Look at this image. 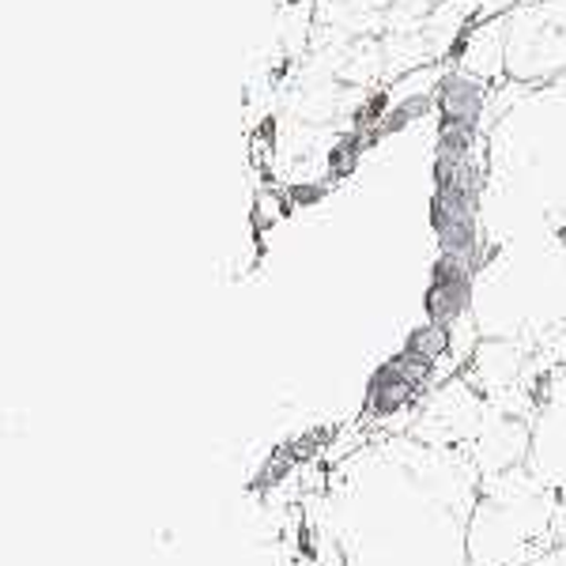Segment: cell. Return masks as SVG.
I'll list each match as a JSON object with an SVG mask.
<instances>
[{
  "instance_id": "5",
  "label": "cell",
  "mask_w": 566,
  "mask_h": 566,
  "mask_svg": "<svg viewBox=\"0 0 566 566\" xmlns=\"http://www.w3.org/2000/svg\"><path fill=\"white\" fill-rule=\"evenodd\" d=\"M450 69L469 80H480L488 87L506 84V15L502 20L472 23L458 45V53H453Z\"/></svg>"
},
{
  "instance_id": "7",
  "label": "cell",
  "mask_w": 566,
  "mask_h": 566,
  "mask_svg": "<svg viewBox=\"0 0 566 566\" xmlns=\"http://www.w3.org/2000/svg\"><path fill=\"white\" fill-rule=\"evenodd\" d=\"M533 566H566V536L552 547V552H544Z\"/></svg>"
},
{
  "instance_id": "3",
  "label": "cell",
  "mask_w": 566,
  "mask_h": 566,
  "mask_svg": "<svg viewBox=\"0 0 566 566\" xmlns=\"http://www.w3.org/2000/svg\"><path fill=\"white\" fill-rule=\"evenodd\" d=\"M566 76V0H525L506 15V84L544 87Z\"/></svg>"
},
{
  "instance_id": "2",
  "label": "cell",
  "mask_w": 566,
  "mask_h": 566,
  "mask_svg": "<svg viewBox=\"0 0 566 566\" xmlns=\"http://www.w3.org/2000/svg\"><path fill=\"white\" fill-rule=\"evenodd\" d=\"M566 536V499L528 464L480 480L469 525L472 566H533Z\"/></svg>"
},
{
  "instance_id": "1",
  "label": "cell",
  "mask_w": 566,
  "mask_h": 566,
  "mask_svg": "<svg viewBox=\"0 0 566 566\" xmlns=\"http://www.w3.org/2000/svg\"><path fill=\"white\" fill-rule=\"evenodd\" d=\"M480 480L469 450L416 434L367 446L328 488V533L344 566H472Z\"/></svg>"
},
{
  "instance_id": "4",
  "label": "cell",
  "mask_w": 566,
  "mask_h": 566,
  "mask_svg": "<svg viewBox=\"0 0 566 566\" xmlns=\"http://www.w3.org/2000/svg\"><path fill=\"white\" fill-rule=\"evenodd\" d=\"M528 469L566 499V367H555L536 389Z\"/></svg>"
},
{
  "instance_id": "6",
  "label": "cell",
  "mask_w": 566,
  "mask_h": 566,
  "mask_svg": "<svg viewBox=\"0 0 566 566\" xmlns=\"http://www.w3.org/2000/svg\"><path fill=\"white\" fill-rule=\"evenodd\" d=\"M469 4H472L476 23H483V20H502V15H510L517 4H525V0H469Z\"/></svg>"
}]
</instances>
